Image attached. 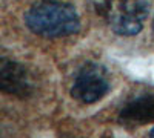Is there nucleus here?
<instances>
[{
	"label": "nucleus",
	"instance_id": "obj_6",
	"mask_svg": "<svg viewBox=\"0 0 154 138\" xmlns=\"http://www.w3.org/2000/svg\"><path fill=\"white\" fill-rule=\"evenodd\" d=\"M149 135H151V137H154V129H152V131L149 132Z\"/></svg>",
	"mask_w": 154,
	"mask_h": 138
},
{
	"label": "nucleus",
	"instance_id": "obj_1",
	"mask_svg": "<svg viewBox=\"0 0 154 138\" xmlns=\"http://www.w3.org/2000/svg\"><path fill=\"white\" fill-rule=\"evenodd\" d=\"M25 22L31 32L46 39L66 37L80 28L75 8L60 0H40L34 3L25 14Z\"/></svg>",
	"mask_w": 154,
	"mask_h": 138
},
{
	"label": "nucleus",
	"instance_id": "obj_7",
	"mask_svg": "<svg viewBox=\"0 0 154 138\" xmlns=\"http://www.w3.org/2000/svg\"><path fill=\"white\" fill-rule=\"evenodd\" d=\"M152 28H154V20H152Z\"/></svg>",
	"mask_w": 154,
	"mask_h": 138
},
{
	"label": "nucleus",
	"instance_id": "obj_3",
	"mask_svg": "<svg viewBox=\"0 0 154 138\" xmlns=\"http://www.w3.org/2000/svg\"><path fill=\"white\" fill-rule=\"evenodd\" d=\"M109 91L108 74L97 63L83 65L74 77L71 97L83 104H93L102 100Z\"/></svg>",
	"mask_w": 154,
	"mask_h": 138
},
{
	"label": "nucleus",
	"instance_id": "obj_4",
	"mask_svg": "<svg viewBox=\"0 0 154 138\" xmlns=\"http://www.w3.org/2000/svg\"><path fill=\"white\" fill-rule=\"evenodd\" d=\"M0 89L8 95L25 100L34 94L35 84L31 72L23 65L14 60L2 58L0 60Z\"/></svg>",
	"mask_w": 154,
	"mask_h": 138
},
{
	"label": "nucleus",
	"instance_id": "obj_2",
	"mask_svg": "<svg viewBox=\"0 0 154 138\" xmlns=\"http://www.w3.org/2000/svg\"><path fill=\"white\" fill-rule=\"evenodd\" d=\"M94 11L119 35H136L148 17V0H93Z\"/></svg>",
	"mask_w": 154,
	"mask_h": 138
},
{
	"label": "nucleus",
	"instance_id": "obj_5",
	"mask_svg": "<svg viewBox=\"0 0 154 138\" xmlns=\"http://www.w3.org/2000/svg\"><path fill=\"white\" fill-rule=\"evenodd\" d=\"M119 121L128 126H143L154 121V95L146 94L130 100L119 112Z\"/></svg>",
	"mask_w": 154,
	"mask_h": 138
}]
</instances>
